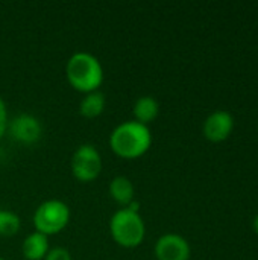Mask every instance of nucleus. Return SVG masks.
Masks as SVG:
<instances>
[{
    "label": "nucleus",
    "mask_w": 258,
    "mask_h": 260,
    "mask_svg": "<svg viewBox=\"0 0 258 260\" xmlns=\"http://www.w3.org/2000/svg\"><path fill=\"white\" fill-rule=\"evenodd\" d=\"M152 145V133L148 125L137 120H125L119 123L109 134L111 151L126 160L144 155Z\"/></svg>",
    "instance_id": "f257e3e1"
},
{
    "label": "nucleus",
    "mask_w": 258,
    "mask_h": 260,
    "mask_svg": "<svg viewBox=\"0 0 258 260\" xmlns=\"http://www.w3.org/2000/svg\"><path fill=\"white\" fill-rule=\"evenodd\" d=\"M65 76H67L68 84L75 90L87 94L100 88L105 73H103L102 62L99 61L97 56H94L93 53L79 50V52H75L67 59Z\"/></svg>",
    "instance_id": "f03ea898"
},
{
    "label": "nucleus",
    "mask_w": 258,
    "mask_h": 260,
    "mask_svg": "<svg viewBox=\"0 0 258 260\" xmlns=\"http://www.w3.org/2000/svg\"><path fill=\"white\" fill-rule=\"evenodd\" d=\"M109 233L114 242L123 248H137L146 236V224L138 213L137 204L120 207L109 219Z\"/></svg>",
    "instance_id": "7ed1b4c3"
},
{
    "label": "nucleus",
    "mask_w": 258,
    "mask_h": 260,
    "mask_svg": "<svg viewBox=\"0 0 258 260\" xmlns=\"http://www.w3.org/2000/svg\"><path fill=\"white\" fill-rule=\"evenodd\" d=\"M70 207L62 200H46L33 212L32 224L35 232H40L46 236H55L61 233L70 222Z\"/></svg>",
    "instance_id": "20e7f679"
},
{
    "label": "nucleus",
    "mask_w": 258,
    "mask_h": 260,
    "mask_svg": "<svg viewBox=\"0 0 258 260\" xmlns=\"http://www.w3.org/2000/svg\"><path fill=\"white\" fill-rule=\"evenodd\" d=\"M70 169L78 181H94L102 172V155L99 149L90 143L79 145L70 158Z\"/></svg>",
    "instance_id": "39448f33"
},
{
    "label": "nucleus",
    "mask_w": 258,
    "mask_h": 260,
    "mask_svg": "<svg viewBox=\"0 0 258 260\" xmlns=\"http://www.w3.org/2000/svg\"><path fill=\"white\" fill-rule=\"evenodd\" d=\"M157 260H189L192 254L190 244L186 238L176 233H166L160 236L154 245Z\"/></svg>",
    "instance_id": "423d86ee"
},
{
    "label": "nucleus",
    "mask_w": 258,
    "mask_h": 260,
    "mask_svg": "<svg viewBox=\"0 0 258 260\" xmlns=\"http://www.w3.org/2000/svg\"><path fill=\"white\" fill-rule=\"evenodd\" d=\"M6 133H9L11 137L20 143L32 145L40 140L43 134V126H41V122L35 116L21 113V114H17L14 119H9Z\"/></svg>",
    "instance_id": "0eeeda50"
},
{
    "label": "nucleus",
    "mask_w": 258,
    "mask_h": 260,
    "mask_svg": "<svg viewBox=\"0 0 258 260\" xmlns=\"http://www.w3.org/2000/svg\"><path fill=\"white\" fill-rule=\"evenodd\" d=\"M233 129H234V117L227 110H217L211 113L202 125V133L205 139L214 143L227 140L231 136Z\"/></svg>",
    "instance_id": "6e6552de"
},
{
    "label": "nucleus",
    "mask_w": 258,
    "mask_h": 260,
    "mask_svg": "<svg viewBox=\"0 0 258 260\" xmlns=\"http://www.w3.org/2000/svg\"><path fill=\"white\" fill-rule=\"evenodd\" d=\"M49 250H50L49 236L40 232L29 233L21 244V253L26 260H44Z\"/></svg>",
    "instance_id": "1a4fd4ad"
},
{
    "label": "nucleus",
    "mask_w": 258,
    "mask_h": 260,
    "mask_svg": "<svg viewBox=\"0 0 258 260\" xmlns=\"http://www.w3.org/2000/svg\"><path fill=\"white\" fill-rule=\"evenodd\" d=\"M108 192L111 195V198L120 204L122 207H128L134 203V195H135V189L132 181L125 177V175H117L109 181L108 186Z\"/></svg>",
    "instance_id": "9d476101"
},
{
    "label": "nucleus",
    "mask_w": 258,
    "mask_h": 260,
    "mask_svg": "<svg viewBox=\"0 0 258 260\" xmlns=\"http://www.w3.org/2000/svg\"><path fill=\"white\" fill-rule=\"evenodd\" d=\"M134 120L148 125L154 122L160 114V104L154 96H140L132 107Z\"/></svg>",
    "instance_id": "9b49d317"
},
{
    "label": "nucleus",
    "mask_w": 258,
    "mask_h": 260,
    "mask_svg": "<svg viewBox=\"0 0 258 260\" xmlns=\"http://www.w3.org/2000/svg\"><path fill=\"white\" fill-rule=\"evenodd\" d=\"M105 105H106L105 94L100 90H96V91L84 94V98L81 99V104H79V113L85 119H94L103 113Z\"/></svg>",
    "instance_id": "f8f14e48"
},
{
    "label": "nucleus",
    "mask_w": 258,
    "mask_h": 260,
    "mask_svg": "<svg viewBox=\"0 0 258 260\" xmlns=\"http://www.w3.org/2000/svg\"><path fill=\"white\" fill-rule=\"evenodd\" d=\"M21 219L17 213L11 210H3L0 213V236H14L20 232Z\"/></svg>",
    "instance_id": "ddd939ff"
},
{
    "label": "nucleus",
    "mask_w": 258,
    "mask_h": 260,
    "mask_svg": "<svg viewBox=\"0 0 258 260\" xmlns=\"http://www.w3.org/2000/svg\"><path fill=\"white\" fill-rule=\"evenodd\" d=\"M44 260H73L70 251L64 247H53L49 250Z\"/></svg>",
    "instance_id": "4468645a"
},
{
    "label": "nucleus",
    "mask_w": 258,
    "mask_h": 260,
    "mask_svg": "<svg viewBox=\"0 0 258 260\" xmlns=\"http://www.w3.org/2000/svg\"><path fill=\"white\" fill-rule=\"evenodd\" d=\"M8 122H9V114H8V108L6 104L3 101V98L0 96V139L6 134L8 129Z\"/></svg>",
    "instance_id": "2eb2a0df"
},
{
    "label": "nucleus",
    "mask_w": 258,
    "mask_h": 260,
    "mask_svg": "<svg viewBox=\"0 0 258 260\" xmlns=\"http://www.w3.org/2000/svg\"><path fill=\"white\" fill-rule=\"evenodd\" d=\"M252 229H254L255 235H258V215H255V218L252 219Z\"/></svg>",
    "instance_id": "dca6fc26"
},
{
    "label": "nucleus",
    "mask_w": 258,
    "mask_h": 260,
    "mask_svg": "<svg viewBox=\"0 0 258 260\" xmlns=\"http://www.w3.org/2000/svg\"><path fill=\"white\" fill-rule=\"evenodd\" d=\"M0 260H5V259H3V257H2V256H0Z\"/></svg>",
    "instance_id": "f3484780"
},
{
    "label": "nucleus",
    "mask_w": 258,
    "mask_h": 260,
    "mask_svg": "<svg viewBox=\"0 0 258 260\" xmlns=\"http://www.w3.org/2000/svg\"><path fill=\"white\" fill-rule=\"evenodd\" d=\"M0 213H2V209H0Z\"/></svg>",
    "instance_id": "a211bd4d"
},
{
    "label": "nucleus",
    "mask_w": 258,
    "mask_h": 260,
    "mask_svg": "<svg viewBox=\"0 0 258 260\" xmlns=\"http://www.w3.org/2000/svg\"><path fill=\"white\" fill-rule=\"evenodd\" d=\"M257 126H258V122H257Z\"/></svg>",
    "instance_id": "6ab92c4d"
}]
</instances>
